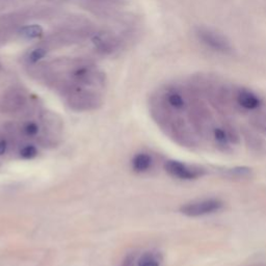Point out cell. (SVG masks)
<instances>
[{
    "label": "cell",
    "instance_id": "obj_1",
    "mask_svg": "<svg viewBox=\"0 0 266 266\" xmlns=\"http://www.w3.org/2000/svg\"><path fill=\"white\" fill-rule=\"evenodd\" d=\"M195 35L197 41L211 51L224 55H230L233 53V47L230 41L214 30L206 27H196Z\"/></svg>",
    "mask_w": 266,
    "mask_h": 266
},
{
    "label": "cell",
    "instance_id": "obj_2",
    "mask_svg": "<svg viewBox=\"0 0 266 266\" xmlns=\"http://www.w3.org/2000/svg\"><path fill=\"white\" fill-rule=\"evenodd\" d=\"M223 203L216 199L201 200L196 202L188 203L180 208L181 213L186 216L196 217L214 213V212L222 209Z\"/></svg>",
    "mask_w": 266,
    "mask_h": 266
},
{
    "label": "cell",
    "instance_id": "obj_3",
    "mask_svg": "<svg viewBox=\"0 0 266 266\" xmlns=\"http://www.w3.org/2000/svg\"><path fill=\"white\" fill-rule=\"evenodd\" d=\"M92 43L95 49L102 54H111L119 48L120 44L116 35L106 32L94 34L92 36Z\"/></svg>",
    "mask_w": 266,
    "mask_h": 266
},
{
    "label": "cell",
    "instance_id": "obj_4",
    "mask_svg": "<svg viewBox=\"0 0 266 266\" xmlns=\"http://www.w3.org/2000/svg\"><path fill=\"white\" fill-rule=\"evenodd\" d=\"M235 99L240 108L245 110H257L261 107L262 100L252 90L245 88H236Z\"/></svg>",
    "mask_w": 266,
    "mask_h": 266
},
{
    "label": "cell",
    "instance_id": "obj_5",
    "mask_svg": "<svg viewBox=\"0 0 266 266\" xmlns=\"http://www.w3.org/2000/svg\"><path fill=\"white\" fill-rule=\"evenodd\" d=\"M164 169L171 176L182 180H192L201 176V172H199L200 170H195L184 163L175 160H170L166 162Z\"/></svg>",
    "mask_w": 266,
    "mask_h": 266
},
{
    "label": "cell",
    "instance_id": "obj_6",
    "mask_svg": "<svg viewBox=\"0 0 266 266\" xmlns=\"http://www.w3.org/2000/svg\"><path fill=\"white\" fill-rule=\"evenodd\" d=\"M26 102V97L22 90L19 89H12L9 93H6L3 96L2 105L6 109L16 110L22 107Z\"/></svg>",
    "mask_w": 266,
    "mask_h": 266
},
{
    "label": "cell",
    "instance_id": "obj_7",
    "mask_svg": "<svg viewBox=\"0 0 266 266\" xmlns=\"http://www.w3.org/2000/svg\"><path fill=\"white\" fill-rule=\"evenodd\" d=\"M18 34L24 40H35L43 35L44 29L39 24H29L20 27Z\"/></svg>",
    "mask_w": 266,
    "mask_h": 266
},
{
    "label": "cell",
    "instance_id": "obj_8",
    "mask_svg": "<svg viewBox=\"0 0 266 266\" xmlns=\"http://www.w3.org/2000/svg\"><path fill=\"white\" fill-rule=\"evenodd\" d=\"M47 54H48V49L44 46H39L28 51L25 60L28 65L34 66V65H36L37 63H40L44 57H46Z\"/></svg>",
    "mask_w": 266,
    "mask_h": 266
},
{
    "label": "cell",
    "instance_id": "obj_9",
    "mask_svg": "<svg viewBox=\"0 0 266 266\" xmlns=\"http://www.w3.org/2000/svg\"><path fill=\"white\" fill-rule=\"evenodd\" d=\"M132 163L135 171L145 172L150 168V165L152 163V158L148 154L141 153L133 158Z\"/></svg>",
    "mask_w": 266,
    "mask_h": 266
},
{
    "label": "cell",
    "instance_id": "obj_10",
    "mask_svg": "<svg viewBox=\"0 0 266 266\" xmlns=\"http://www.w3.org/2000/svg\"><path fill=\"white\" fill-rule=\"evenodd\" d=\"M139 266H159V262L153 255L145 254L140 259Z\"/></svg>",
    "mask_w": 266,
    "mask_h": 266
},
{
    "label": "cell",
    "instance_id": "obj_11",
    "mask_svg": "<svg viewBox=\"0 0 266 266\" xmlns=\"http://www.w3.org/2000/svg\"><path fill=\"white\" fill-rule=\"evenodd\" d=\"M36 154H37V151H36L35 147L33 145H27V146L22 148L20 151L21 157H23L25 159H32V158L35 157Z\"/></svg>",
    "mask_w": 266,
    "mask_h": 266
},
{
    "label": "cell",
    "instance_id": "obj_12",
    "mask_svg": "<svg viewBox=\"0 0 266 266\" xmlns=\"http://www.w3.org/2000/svg\"><path fill=\"white\" fill-rule=\"evenodd\" d=\"M23 131L27 136H35L39 132V125L35 122H27L23 127Z\"/></svg>",
    "mask_w": 266,
    "mask_h": 266
},
{
    "label": "cell",
    "instance_id": "obj_13",
    "mask_svg": "<svg viewBox=\"0 0 266 266\" xmlns=\"http://www.w3.org/2000/svg\"><path fill=\"white\" fill-rule=\"evenodd\" d=\"M214 138L219 143H226L228 142V135L226 130H224L223 128H215L214 129Z\"/></svg>",
    "mask_w": 266,
    "mask_h": 266
},
{
    "label": "cell",
    "instance_id": "obj_14",
    "mask_svg": "<svg viewBox=\"0 0 266 266\" xmlns=\"http://www.w3.org/2000/svg\"><path fill=\"white\" fill-rule=\"evenodd\" d=\"M7 150V143L4 140L0 141V155H3Z\"/></svg>",
    "mask_w": 266,
    "mask_h": 266
}]
</instances>
